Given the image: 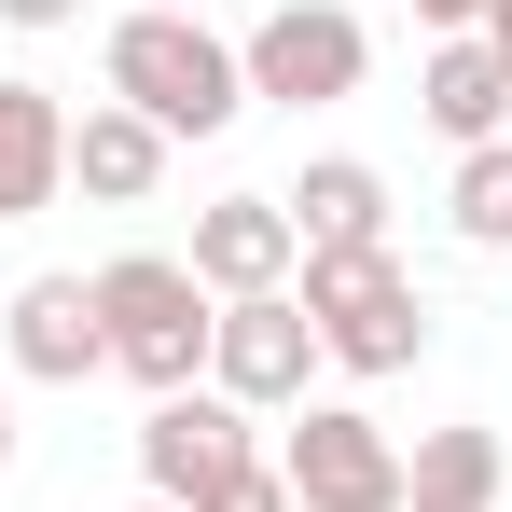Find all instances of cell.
Wrapping results in <instances>:
<instances>
[{"label":"cell","instance_id":"obj_1","mask_svg":"<svg viewBox=\"0 0 512 512\" xmlns=\"http://www.w3.org/2000/svg\"><path fill=\"white\" fill-rule=\"evenodd\" d=\"M97 84L125 97L167 153H180V139H222V125L250 111V70H236V42H222L208 14H111Z\"/></svg>","mask_w":512,"mask_h":512},{"label":"cell","instance_id":"obj_2","mask_svg":"<svg viewBox=\"0 0 512 512\" xmlns=\"http://www.w3.org/2000/svg\"><path fill=\"white\" fill-rule=\"evenodd\" d=\"M84 291H97V346H111L125 388H153V402H167V388H208V319H222V305L194 291L180 250H111Z\"/></svg>","mask_w":512,"mask_h":512},{"label":"cell","instance_id":"obj_3","mask_svg":"<svg viewBox=\"0 0 512 512\" xmlns=\"http://www.w3.org/2000/svg\"><path fill=\"white\" fill-rule=\"evenodd\" d=\"M291 305L333 374H416L429 360V291L402 277V250H305L291 263Z\"/></svg>","mask_w":512,"mask_h":512},{"label":"cell","instance_id":"obj_4","mask_svg":"<svg viewBox=\"0 0 512 512\" xmlns=\"http://www.w3.org/2000/svg\"><path fill=\"white\" fill-rule=\"evenodd\" d=\"M236 70H250V111H333L374 70V28L346 0H277L250 42H236Z\"/></svg>","mask_w":512,"mask_h":512},{"label":"cell","instance_id":"obj_5","mask_svg":"<svg viewBox=\"0 0 512 512\" xmlns=\"http://www.w3.org/2000/svg\"><path fill=\"white\" fill-rule=\"evenodd\" d=\"M277 485H291V512H402V443L360 416V402H291Z\"/></svg>","mask_w":512,"mask_h":512},{"label":"cell","instance_id":"obj_6","mask_svg":"<svg viewBox=\"0 0 512 512\" xmlns=\"http://www.w3.org/2000/svg\"><path fill=\"white\" fill-rule=\"evenodd\" d=\"M305 374H319V333H305V305H291V291H250V305H222V319H208V388H222L236 416H291V402H305Z\"/></svg>","mask_w":512,"mask_h":512},{"label":"cell","instance_id":"obj_7","mask_svg":"<svg viewBox=\"0 0 512 512\" xmlns=\"http://www.w3.org/2000/svg\"><path fill=\"white\" fill-rule=\"evenodd\" d=\"M236 457H263L250 416H236L222 388H167V402L139 416V499H180V512H194L222 471H236Z\"/></svg>","mask_w":512,"mask_h":512},{"label":"cell","instance_id":"obj_8","mask_svg":"<svg viewBox=\"0 0 512 512\" xmlns=\"http://www.w3.org/2000/svg\"><path fill=\"white\" fill-rule=\"evenodd\" d=\"M194 291L208 305H250V291H291V263H305V236H291V208L277 194H222V208H194Z\"/></svg>","mask_w":512,"mask_h":512},{"label":"cell","instance_id":"obj_9","mask_svg":"<svg viewBox=\"0 0 512 512\" xmlns=\"http://www.w3.org/2000/svg\"><path fill=\"white\" fill-rule=\"evenodd\" d=\"M0 360H14L28 388H84V374H111V346H97V291H84V277H28V291L0 305Z\"/></svg>","mask_w":512,"mask_h":512},{"label":"cell","instance_id":"obj_10","mask_svg":"<svg viewBox=\"0 0 512 512\" xmlns=\"http://www.w3.org/2000/svg\"><path fill=\"white\" fill-rule=\"evenodd\" d=\"M70 194H84V208H153V194H167V139H153L125 97H84V111H70Z\"/></svg>","mask_w":512,"mask_h":512},{"label":"cell","instance_id":"obj_11","mask_svg":"<svg viewBox=\"0 0 512 512\" xmlns=\"http://www.w3.org/2000/svg\"><path fill=\"white\" fill-rule=\"evenodd\" d=\"M56 194H70V97L0 84V222H42Z\"/></svg>","mask_w":512,"mask_h":512},{"label":"cell","instance_id":"obj_12","mask_svg":"<svg viewBox=\"0 0 512 512\" xmlns=\"http://www.w3.org/2000/svg\"><path fill=\"white\" fill-rule=\"evenodd\" d=\"M416 111H429V139H457V153H485V139H512V84H499V56L457 28V42H429V70H416Z\"/></svg>","mask_w":512,"mask_h":512},{"label":"cell","instance_id":"obj_13","mask_svg":"<svg viewBox=\"0 0 512 512\" xmlns=\"http://www.w3.org/2000/svg\"><path fill=\"white\" fill-rule=\"evenodd\" d=\"M277 208H291V236H305V250H388V180L360 167V153H319Z\"/></svg>","mask_w":512,"mask_h":512},{"label":"cell","instance_id":"obj_14","mask_svg":"<svg viewBox=\"0 0 512 512\" xmlns=\"http://www.w3.org/2000/svg\"><path fill=\"white\" fill-rule=\"evenodd\" d=\"M499 429L457 416V429H416V457H402V512H499Z\"/></svg>","mask_w":512,"mask_h":512},{"label":"cell","instance_id":"obj_15","mask_svg":"<svg viewBox=\"0 0 512 512\" xmlns=\"http://www.w3.org/2000/svg\"><path fill=\"white\" fill-rule=\"evenodd\" d=\"M443 222H457V250H512V139H485V153H457V180H443Z\"/></svg>","mask_w":512,"mask_h":512},{"label":"cell","instance_id":"obj_16","mask_svg":"<svg viewBox=\"0 0 512 512\" xmlns=\"http://www.w3.org/2000/svg\"><path fill=\"white\" fill-rule=\"evenodd\" d=\"M194 512H291V485H277V457H236V471H222Z\"/></svg>","mask_w":512,"mask_h":512},{"label":"cell","instance_id":"obj_17","mask_svg":"<svg viewBox=\"0 0 512 512\" xmlns=\"http://www.w3.org/2000/svg\"><path fill=\"white\" fill-rule=\"evenodd\" d=\"M0 28H28V42H56V28H84V0H0Z\"/></svg>","mask_w":512,"mask_h":512},{"label":"cell","instance_id":"obj_18","mask_svg":"<svg viewBox=\"0 0 512 512\" xmlns=\"http://www.w3.org/2000/svg\"><path fill=\"white\" fill-rule=\"evenodd\" d=\"M416 28H429V42H457V28H485V0H416Z\"/></svg>","mask_w":512,"mask_h":512},{"label":"cell","instance_id":"obj_19","mask_svg":"<svg viewBox=\"0 0 512 512\" xmlns=\"http://www.w3.org/2000/svg\"><path fill=\"white\" fill-rule=\"evenodd\" d=\"M485 56H499V84H512V0H485V28H471Z\"/></svg>","mask_w":512,"mask_h":512},{"label":"cell","instance_id":"obj_20","mask_svg":"<svg viewBox=\"0 0 512 512\" xmlns=\"http://www.w3.org/2000/svg\"><path fill=\"white\" fill-rule=\"evenodd\" d=\"M125 14H194V0H125Z\"/></svg>","mask_w":512,"mask_h":512},{"label":"cell","instance_id":"obj_21","mask_svg":"<svg viewBox=\"0 0 512 512\" xmlns=\"http://www.w3.org/2000/svg\"><path fill=\"white\" fill-rule=\"evenodd\" d=\"M0 471H14V402H0Z\"/></svg>","mask_w":512,"mask_h":512},{"label":"cell","instance_id":"obj_22","mask_svg":"<svg viewBox=\"0 0 512 512\" xmlns=\"http://www.w3.org/2000/svg\"><path fill=\"white\" fill-rule=\"evenodd\" d=\"M125 512H180V499H125Z\"/></svg>","mask_w":512,"mask_h":512}]
</instances>
